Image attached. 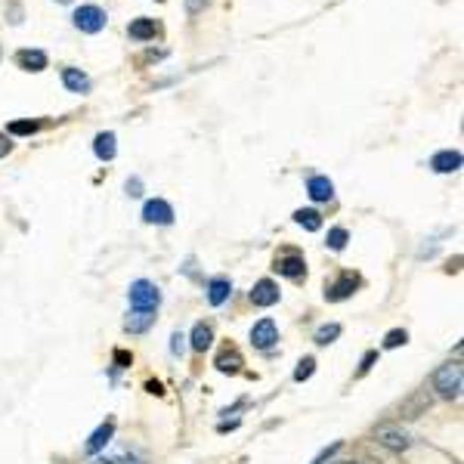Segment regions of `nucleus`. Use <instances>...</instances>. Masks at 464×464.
Segmentation results:
<instances>
[{
    "label": "nucleus",
    "mask_w": 464,
    "mask_h": 464,
    "mask_svg": "<svg viewBox=\"0 0 464 464\" xmlns=\"http://www.w3.org/2000/svg\"><path fill=\"white\" fill-rule=\"evenodd\" d=\"M124 189H128V196H130V198H140V196H142V180H140V176H130Z\"/></svg>",
    "instance_id": "30"
},
{
    "label": "nucleus",
    "mask_w": 464,
    "mask_h": 464,
    "mask_svg": "<svg viewBox=\"0 0 464 464\" xmlns=\"http://www.w3.org/2000/svg\"><path fill=\"white\" fill-rule=\"evenodd\" d=\"M40 128H44L40 121H10V128L6 130H10L13 137H31V133H38Z\"/></svg>",
    "instance_id": "22"
},
{
    "label": "nucleus",
    "mask_w": 464,
    "mask_h": 464,
    "mask_svg": "<svg viewBox=\"0 0 464 464\" xmlns=\"http://www.w3.org/2000/svg\"><path fill=\"white\" fill-rule=\"evenodd\" d=\"M62 84L72 93H87L90 90V78L81 69H62Z\"/></svg>",
    "instance_id": "19"
},
{
    "label": "nucleus",
    "mask_w": 464,
    "mask_h": 464,
    "mask_svg": "<svg viewBox=\"0 0 464 464\" xmlns=\"http://www.w3.org/2000/svg\"><path fill=\"white\" fill-rule=\"evenodd\" d=\"M74 28L84 31V35H99V31L106 28V10H99V6H81V10H74Z\"/></svg>",
    "instance_id": "3"
},
{
    "label": "nucleus",
    "mask_w": 464,
    "mask_h": 464,
    "mask_svg": "<svg viewBox=\"0 0 464 464\" xmlns=\"http://www.w3.org/2000/svg\"><path fill=\"white\" fill-rule=\"evenodd\" d=\"M337 337H341V325L332 322V325H322L316 332V344H319V347H328V344H334Z\"/></svg>",
    "instance_id": "23"
},
{
    "label": "nucleus",
    "mask_w": 464,
    "mask_h": 464,
    "mask_svg": "<svg viewBox=\"0 0 464 464\" xmlns=\"http://www.w3.org/2000/svg\"><path fill=\"white\" fill-rule=\"evenodd\" d=\"M128 35L133 40H152V38L162 35V25H158L155 19H133L130 28H128Z\"/></svg>",
    "instance_id": "16"
},
{
    "label": "nucleus",
    "mask_w": 464,
    "mask_h": 464,
    "mask_svg": "<svg viewBox=\"0 0 464 464\" xmlns=\"http://www.w3.org/2000/svg\"><path fill=\"white\" fill-rule=\"evenodd\" d=\"M186 341H189V337H186L183 332H174V337H171V353H174V356H183Z\"/></svg>",
    "instance_id": "29"
},
{
    "label": "nucleus",
    "mask_w": 464,
    "mask_h": 464,
    "mask_svg": "<svg viewBox=\"0 0 464 464\" xmlns=\"http://www.w3.org/2000/svg\"><path fill=\"white\" fill-rule=\"evenodd\" d=\"M430 167H434L436 174H455L461 167V152H452V149L436 152V155L430 158Z\"/></svg>",
    "instance_id": "12"
},
{
    "label": "nucleus",
    "mask_w": 464,
    "mask_h": 464,
    "mask_svg": "<svg viewBox=\"0 0 464 464\" xmlns=\"http://www.w3.org/2000/svg\"><path fill=\"white\" fill-rule=\"evenodd\" d=\"M406 341H409V334L402 332V328H393V332H387V337H384V347L387 350H396V347H402Z\"/></svg>",
    "instance_id": "27"
},
{
    "label": "nucleus",
    "mask_w": 464,
    "mask_h": 464,
    "mask_svg": "<svg viewBox=\"0 0 464 464\" xmlns=\"http://www.w3.org/2000/svg\"><path fill=\"white\" fill-rule=\"evenodd\" d=\"M16 65H19L22 72H44L47 53L44 50H19V53H16Z\"/></svg>",
    "instance_id": "11"
},
{
    "label": "nucleus",
    "mask_w": 464,
    "mask_h": 464,
    "mask_svg": "<svg viewBox=\"0 0 464 464\" xmlns=\"http://www.w3.org/2000/svg\"><path fill=\"white\" fill-rule=\"evenodd\" d=\"M313 371H316V359H313V356H303V359L298 362V368H294V381H307Z\"/></svg>",
    "instance_id": "25"
},
{
    "label": "nucleus",
    "mask_w": 464,
    "mask_h": 464,
    "mask_svg": "<svg viewBox=\"0 0 464 464\" xmlns=\"http://www.w3.org/2000/svg\"><path fill=\"white\" fill-rule=\"evenodd\" d=\"M56 4H72V0H56Z\"/></svg>",
    "instance_id": "35"
},
{
    "label": "nucleus",
    "mask_w": 464,
    "mask_h": 464,
    "mask_svg": "<svg viewBox=\"0 0 464 464\" xmlns=\"http://www.w3.org/2000/svg\"><path fill=\"white\" fill-rule=\"evenodd\" d=\"M276 341H278V328H276L273 319H260V322L251 328V344H254L257 350L276 347Z\"/></svg>",
    "instance_id": "6"
},
{
    "label": "nucleus",
    "mask_w": 464,
    "mask_h": 464,
    "mask_svg": "<svg viewBox=\"0 0 464 464\" xmlns=\"http://www.w3.org/2000/svg\"><path fill=\"white\" fill-rule=\"evenodd\" d=\"M461 378H464L461 362H446V366L434 371V390L446 396V400H452V396L461 393Z\"/></svg>",
    "instance_id": "1"
},
{
    "label": "nucleus",
    "mask_w": 464,
    "mask_h": 464,
    "mask_svg": "<svg viewBox=\"0 0 464 464\" xmlns=\"http://www.w3.org/2000/svg\"><path fill=\"white\" fill-rule=\"evenodd\" d=\"M356 288H359V276H356V273H341V278H337L334 285H328V288H325V298L332 300V303L347 300Z\"/></svg>",
    "instance_id": "7"
},
{
    "label": "nucleus",
    "mask_w": 464,
    "mask_h": 464,
    "mask_svg": "<svg viewBox=\"0 0 464 464\" xmlns=\"http://www.w3.org/2000/svg\"><path fill=\"white\" fill-rule=\"evenodd\" d=\"M230 294H232V282H230V278L217 276V278H210V282H208V300H210V307H223V303L230 300Z\"/></svg>",
    "instance_id": "13"
},
{
    "label": "nucleus",
    "mask_w": 464,
    "mask_h": 464,
    "mask_svg": "<svg viewBox=\"0 0 464 464\" xmlns=\"http://www.w3.org/2000/svg\"><path fill=\"white\" fill-rule=\"evenodd\" d=\"M115 362H118V368H124V366H128V362H130V356H128V353H124V350H118V353H115Z\"/></svg>",
    "instance_id": "34"
},
{
    "label": "nucleus",
    "mask_w": 464,
    "mask_h": 464,
    "mask_svg": "<svg viewBox=\"0 0 464 464\" xmlns=\"http://www.w3.org/2000/svg\"><path fill=\"white\" fill-rule=\"evenodd\" d=\"M334 464H347V461H334Z\"/></svg>",
    "instance_id": "36"
},
{
    "label": "nucleus",
    "mask_w": 464,
    "mask_h": 464,
    "mask_svg": "<svg viewBox=\"0 0 464 464\" xmlns=\"http://www.w3.org/2000/svg\"><path fill=\"white\" fill-rule=\"evenodd\" d=\"M251 303L254 307H273V303H278V285L273 278H260L254 291H251Z\"/></svg>",
    "instance_id": "9"
},
{
    "label": "nucleus",
    "mask_w": 464,
    "mask_h": 464,
    "mask_svg": "<svg viewBox=\"0 0 464 464\" xmlns=\"http://www.w3.org/2000/svg\"><path fill=\"white\" fill-rule=\"evenodd\" d=\"M10 149H13L10 137H6V133H0V158H4V155H10Z\"/></svg>",
    "instance_id": "32"
},
{
    "label": "nucleus",
    "mask_w": 464,
    "mask_h": 464,
    "mask_svg": "<svg viewBox=\"0 0 464 464\" xmlns=\"http://www.w3.org/2000/svg\"><path fill=\"white\" fill-rule=\"evenodd\" d=\"M378 359V353H366V359H362V366H359V375H366V371L371 368V362Z\"/></svg>",
    "instance_id": "33"
},
{
    "label": "nucleus",
    "mask_w": 464,
    "mask_h": 464,
    "mask_svg": "<svg viewBox=\"0 0 464 464\" xmlns=\"http://www.w3.org/2000/svg\"><path fill=\"white\" fill-rule=\"evenodd\" d=\"M205 6H208V0H186V13H192V16L201 13Z\"/></svg>",
    "instance_id": "31"
},
{
    "label": "nucleus",
    "mask_w": 464,
    "mask_h": 464,
    "mask_svg": "<svg viewBox=\"0 0 464 464\" xmlns=\"http://www.w3.org/2000/svg\"><path fill=\"white\" fill-rule=\"evenodd\" d=\"M152 322H155V310H130L124 328H128L130 334H142V332H149L152 328Z\"/></svg>",
    "instance_id": "15"
},
{
    "label": "nucleus",
    "mask_w": 464,
    "mask_h": 464,
    "mask_svg": "<svg viewBox=\"0 0 464 464\" xmlns=\"http://www.w3.org/2000/svg\"><path fill=\"white\" fill-rule=\"evenodd\" d=\"M142 220L155 223V226H171L174 223V208L167 205L164 198H152V201H146V208H142Z\"/></svg>",
    "instance_id": "5"
},
{
    "label": "nucleus",
    "mask_w": 464,
    "mask_h": 464,
    "mask_svg": "<svg viewBox=\"0 0 464 464\" xmlns=\"http://www.w3.org/2000/svg\"><path fill=\"white\" fill-rule=\"evenodd\" d=\"M273 269H276L278 276H285V278L307 276V264H303V254H298V251H285V254H278Z\"/></svg>",
    "instance_id": "4"
},
{
    "label": "nucleus",
    "mask_w": 464,
    "mask_h": 464,
    "mask_svg": "<svg viewBox=\"0 0 464 464\" xmlns=\"http://www.w3.org/2000/svg\"><path fill=\"white\" fill-rule=\"evenodd\" d=\"M307 192L313 201H332L334 198V183L328 180V176H310L307 180Z\"/></svg>",
    "instance_id": "14"
},
{
    "label": "nucleus",
    "mask_w": 464,
    "mask_h": 464,
    "mask_svg": "<svg viewBox=\"0 0 464 464\" xmlns=\"http://www.w3.org/2000/svg\"><path fill=\"white\" fill-rule=\"evenodd\" d=\"M294 223H300L307 232H319V230H322V217H319V210H313V208L294 210Z\"/></svg>",
    "instance_id": "21"
},
{
    "label": "nucleus",
    "mask_w": 464,
    "mask_h": 464,
    "mask_svg": "<svg viewBox=\"0 0 464 464\" xmlns=\"http://www.w3.org/2000/svg\"><path fill=\"white\" fill-rule=\"evenodd\" d=\"M214 366H217V371H223V375H239L242 371V353L235 350V347H230V344H226V347L217 353V359H214Z\"/></svg>",
    "instance_id": "10"
},
{
    "label": "nucleus",
    "mask_w": 464,
    "mask_h": 464,
    "mask_svg": "<svg viewBox=\"0 0 464 464\" xmlns=\"http://www.w3.org/2000/svg\"><path fill=\"white\" fill-rule=\"evenodd\" d=\"M128 300H130V310H158L162 291H158V285L149 282V278H137L128 291Z\"/></svg>",
    "instance_id": "2"
},
{
    "label": "nucleus",
    "mask_w": 464,
    "mask_h": 464,
    "mask_svg": "<svg viewBox=\"0 0 464 464\" xmlns=\"http://www.w3.org/2000/svg\"><path fill=\"white\" fill-rule=\"evenodd\" d=\"M93 464H140V458H133L130 452H115V455H103Z\"/></svg>",
    "instance_id": "26"
},
{
    "label": "nucleus",
    "mask_w": 464,
    "mask_h": 464,
    "mask_svg": "<svg viewBox=\"0 0 464 464\" xmlns=\"http://www.w3.org/2000/svg\"><path fill=\"white\" fill-rule=\"evenodd\" d=\"M347 239H350L347 230H341V226H334V230H328V239H325V244H328V248H332V251H344V248H347Z\"/></svg>",
    "instance_id": "24"
},
{
    "label": "nucleus",
    "mask_w": 464,
    "mask_h": 464,
    "mask_svg": "<svg viewBox=\"0 0 464 464\" xmlns=\"http://www.w3.org/2000/svg\"><path fill=\"white\" fill-rule=\"evenodd\" d=\"M112 434H115V418H106L103 424H99V427L90 434L87 446H84V452H87V455H99L108 443H112Z\"/></svg>",
    "instance_id": "8"
},
{
    "label": "nucleus",
    "mask_w": 464,
    "mask_h": 464,
    "mask_svg": "<svg viewBox=\"0 0 464 464\" xmlns=\"http://www.w3.org/2000/svg\"><path fill=\"white\" fill-rule=\"evenodd\" d=\"M93 152H96V158H99V162H112V158L118 155V146H115V133H112V130L99 133V137H96V142H93Z\"/></svg>",
    "instance_id": "18"
},
{
    "label": "nucleus",
    "mask_w": 464,
    "mask_h": 464,
    "mask_svg": "<svg viewBox=\"0 0 464 464\" xmlns=\"http://www.w3.org/2000/svg\"><path fill=\"white\" fill-rule=\"evenodd\" d=\"M378 440H381L384 446H390V449H396V452H402V449H409L412 446L406 430H396V427H381L378 430Z\"/></svg>",
    "instance_id": "17"
},
{
    "label": "nucleus",
    "mask_w": 464,
    "mask_h": 464,
    "mask_svg": "<svg viewBox=\"0 0 464 464\" xmlns=\"http://www.w3.org/2000/svg\"><path fill=\"white\" fill-rule=\"evenodd\" d=\"M192 350L196 353H205L208 347H210V341H214V328H210L208 322H198L196 328H192Z\"/></svg>",
    "instance_id": "20"
},
{
    "label": "nucleus",
    "mask_w": 464,
    "mask_h": 464,
    "mask_svg": "<svg viewBox=\"0 0 464 464\" xmlns=\"http://www.w3.org/2000/svg\"><path fill=\"white\" fill-rule=\"evenodd\" d=\"M341 446H344V443H332V446H328V449H322V452L316 455V458H313V464H328V461H332L337 452H341Z\"/></svg>",
    "instance_id": "28"
}]
</instances>
